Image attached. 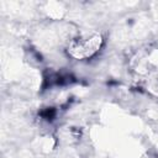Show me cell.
<instances>
[{
    "label": "cell",
    "instance_id": "6da1fadb",
    "mask_svg": "<svg viewBox=\"0 0 158 158\" xmlns=\"http://www.w3.org/2000/svg\"><path fill=\"white\" fill-rule=\"evenodd\" d=\"M102 44V37L100 35H93L89 37H79L69 44V52L75 58H89L95 54Z\"/></svg>",
    "mask_w": 158,
    "mask_h": 158
}]
</instances>
